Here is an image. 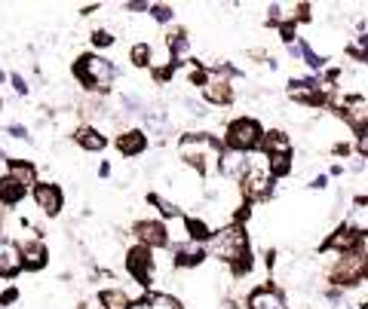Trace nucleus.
<instances>
[{"label":"nucleus","instance_id":"nucleus-1","mask_svg":"<svg viewBox=\"0 0 368 309\" xmlns=\"http://www.w3.org/2000/svg\"><path fill=\"white\" fill-rule=\"evenodd\" d=\"M178 153L184 159V165H190L193 172L200 175H218V163H221V147L215 138L206 135V132H188L178 141Z\"/></svg>","mask_w":368,"mask_h":309},{"label":"nucleus","instance_id":"nucleus-2","mask_svg":"<svg viewBox=\"0 0 368 309\" xmlns=\"http://www.w3.org/2000/svg\"><path fill=\"white\" fill-rule=\"evenodd\" d=\"M209 251L215 255L218 260L234 267V273H246L252 267V251H248V239H246V230L243 227H224L218 230L215 236L209 239Z\"/></svg>","mask_w":368,"mask_h":309},{"label":"nucleus","instance_id":"nucleus-3","mask_svg":"<svg viewBox=\"0 0 368 309\" xmlns=\"http://www.w3.org/2000/svg\"><path fill=\"white\" fill-rule=\"evenodd\" d=\"M261 138H264V126L255 117H236L224 129V147L236 153H248L255 147H261Z\"/></svg>","mask_w":368,"mask_h":309},{"label":"nucleus","instance_id":"nucleus-4","mask_svg":"<svg viewBox=\"0 0 368 309\" xmlns=\"http://www.w3.org/2000/svg\"><path fill=\"white\" fill-rule=\"evenodd\" d=\"M114 64L105 55H80L77 64H74V77L96 92H108L110 83H114Z\"/></svg>","mask_w":368,"mask_h":309},{"label":"nucleus","instance_id":"nucleus-5","mask_svg":"<svg viewBox=\"0 0 368 309\" xmlns=\"http://www.w3.org/2000/svg\"><path fill=\"white\" fill-rule=\"evenodd\" d=\"M193 80L200 83L202 98H206L209 105L224 107V105H230V101H234V80H230V68H218V71H209V74H197Z\"/></svg>","mask_w":368,"mask_h":309},{"label":"nucleus","instance_id":"nucleus-6","mask_svg":"<svg viewBox=\"0 0 368 309\" xmlns=\"http://www.w3.org/2000/svg\"><path fill=\"white\" fill-rule=\"evenodd\" d=\"M126 269H129V276L138 282V288H151L154 285V273H156L154 251H147L142 245L129 248L126 251Z\"/></svg>","mask_w":368,"mask_h":309},{"label":"nucleus","instance_id":"nucleus-7","mask_svg":"<svg viewBox=\"0 0 368 309\" xmlns=\"http://www.w3.org/2000/svg\"><path fill=\"white\" fill-rule=\"evenodd\" d=\"M31 199L34 205L40 209L46 218H52V214H59L62 211V205H64V193H62V187L59 184H50V181H43V184H34L31 187Z\"/></svg>","mask_w":368,"mask_h":309},{"label":"nucleus","instance_id":"nucleus-8","mask_svg":"<svg viewBox=\"0 0 368 309\" xmlns=\"http://www.w3.org/2000/svg\"><path fill=\"white\" fill-rule=\"evenodd\" d=\"M135 242L142 248L147 251H160L166 248V230H163V221H154V218H147V221H135Z\"/></svg>","mask_w":368,"mask_h":309},{"label":"nucleus","instance_id":"nucleus-9","mask_svg":"<svg viewBox=\"0 0 368 309\" xmlns=\"http://www.w3.org/2000/svg\"><path fill=\"white\" fill-rule=\"evenodd\" d=\"M163 230H166V248H184L188 242H193L190 239V223H188V218L178 211V214H172V218H166L163 221Z\"/></svg>","mask_w":368,"mask_h":309},{"label":"nucleus","instance_id":"nucleus-10","mask_svg":"<svg viewBox=\"0 0 368 309\" xmlns=\"http://www.w3.org/2000/svg\"><path fill=\"white\" fill-rule=\"evenodd\" d=\"M18 251H22V269L37 273V269H43L46 264H50V251H46V245L40 239H28L25 245H18Z\"/></svg>","mask_w":368,"mask_h":309},{"label":"nucleus","instance_id":"nucleus-11","mask_svg":"<svg viewBox=\"0 0 368 309\" xmlns=\"http://www.w3.org/2000/svg\"><path fill=\"white\" fill-rule=\"evenodd\" d=\"M248 309H289V301H285L282 291L264 285V288H255V291L248 294Z\"/></svg>","mask_w":368,"mask_h":309},{"label":"nucleus","instance_id":"nucleus-12","mask_svg":"<svg viewBox=\"0 0 368 309\" xmlns=\"http://www.w3.org/2000/svg\"><path fill=\"white\" fill-rule=\"evenodd\" d=\"M16 273H22V251H18L16 242L0 236V276L9 279Z\"/></svg>","mask_w":368,"mask_h":309},{"label":"nucleus","instance_id":"nucleus-13","mask_svg":"<svg viewBox=\"0 0 368 309\" xmlns=\"http://www.w3.org/2000/svg\"><path fill=\"white\" fill-rule=\"evenodd\" d=\"M359 245H362V236H356L353 230L347 227H338L331 236L326 239V248H331V251H338V255H350V251H356Z\"/></svg>","mask_w":368,"mask_h":309},{"label":"nucleus","instance_id":"nucleus-14","mask_svg":"<svg viewBox=\"0 0 368 309\" xmlns=\"http://www.w3.org/2000/svg\"><path fill=\"white\" fill-rule=\"evenodd\" d=\"M261 151H264V156H285V153H292V138L282 129H270L261 138Z\"/></svg>","mask_w":368,"mask_h":309},{"label":"nucleus","instance_id":"nucleus-15","mask_svg":"<svg viewBox=\"0 0 368 309\" xmlns=\"http://www.w3.org/2000/svg\"><path fill=\"white\" fill-rule=\"evenodd\" d=\"M74 141H77L86 153H101L108 147V135H101L96 126H80L77 132H74Z\"/></svg>","mask_w":368,"mask_h":309},{"label":"nucleus","instance_id":"nucleus-16","mask_svg":"<svg viewBox=\"0 0 368 309\" xmlns=\"http://www.w3.org/2000/svg\"><path fill=\"white\" fill-rule=\"evenodd\" d=\"M117 147H120V153H123V156L132 159V156L147 151V135L142 132V129H129V132L117 135Z\"/></svg>","mask_w":368,"mask_h":309},{"label":"nucleus","instance_id":"nucleus-17","mask_svg":"<svg viewBox=\"0 0 368 309\" xmlns=\"http://www.w3.org/2000/svg\"><path fill=\"white\" fill-rule=\"evenodd\" d=\"M175 267H200L202 260H206V245H200V242H188L184 248H175Z\"/></svg>","mask_w":368,"mask_h":309},{"label":"nucleus","instance_id":"nucleus-18","mask_svg":"<svg viewBox=\"0 0 368 309\" xmlns=\"http://www.w3.org/2000/svg\"><path fill=\"white\" fill-rule=\"evenodd\" d=\"M6 175L13 177V181H18L28 190V187L37 184V165L28 163V159H13V163L6 165Z\"/></svg>","mask_w":368,"mask_h":309},{"label":"nucleus","instance_id":"nucleus-19","mask_svg":"<svg viewBox=\"0 0 368 309\" xmlns=\"http://www.w3.org/2000/svg\"><path fill=\"white\" fill-rule=\"evenodd\" d=\"M246 172V153H236V151H227L221 153V163H218V175L224 177H243Z\"/></svg>","mask_w":368,"mask_h":309},{"label":"nucleus","instance_id":"nucleus-20","mask_svg":"<svg viewBox=\"0 0 368 309\" xmlns=\"http://www.w3.org/2000/svg\"><path fill=\"white\" fill-rule=\"evenodd\" d=\"M166 49H169L172 55V64H181V62H188V55H190V40H188V34L184 31H172L169 37H166Z\"/></svg>","mask_w":368,"mask_h":309},{"label":"nucleus","instance_id":"nucleus-21","mask_svg":"<svg viewBox=\"0 0 368 309\" xmlns=\"http://www.w3.org/2000/svg\"><path fill=\"white\" fill-rule=\"evenodd\" d=\"M25 187L18 184V181H13L9 175H4L0 177V205H6V209H13V205H18L25 199Z\"/></svg>","mask_w":368,"mask_h":309},{"label":"nucleus","instance_id":"nucleus-22","mask_svg":"<svg viewBox=\"0 0 368 309\" xmlns=\"http://www.w3.org/2000/svg\"><path fill=\"white\" fill-rule=\"evenodd\" d=\"M347 227L353 230L356 236H368V199H356V202H353Z\"/></svg>","mask_w":368,"mask_h":309},{"label":"nucleus","instance_id":"nucleus-23","mask_svg":"<svg viewBox=\"0 0 368 309\" xmlns=\"http://www.w3.org/2000/svg\"><path fill=\"white\" fill-rule=\"evenodd\" d=\"M129 303H132V297L117 285H110V288H105V291L98 294V306L101 309H129Z\"/></svg>","mask_w":368,"mask_h":309},{"label":"nucleus","instance_id":"nucleus-24","mask_svg":"<svg viewBox=\"0 0 368 309\" xmlns=\"http://www.w3.org/2000/svg\"><path fill=\"white\" fill-rule=\"evenodd\" d=\"M267 172H270L273 181H280V177L292 175V153H285V156H267Z\"/></svg>","mask_w":368,"mask_h":309},{"label":"nucleus","instance_id":"nucleus-25","mask_svg":"<svg viewBox=\"0 0 368 309\" xmlns=\"http://www.w3.org/2000/svg\"><path fill=\"white\" fill-rule=\"evenodd\" d=\"M298 55H301V59H304V64H307V68L310 71H322V68H326V55H319L316 49H313V46L307 43V40H304V43H298Z\"/></svg>","mask_w":368,"mask_h":309},{"label":"nucleus","instance_id":"nucleus-26","mask_svg":"<svg viewBox=\"0 0 368 309\" xmlns=\"http://www.w3.org/2000/svg\"><path fill=\"white\" fill-rule=\"evenodd\" d=\"M151 55H154V46L142 40V43H132L129 62H132V68H147V64H151Z\"/></svg>","mask_w":368,"mask_h":309},{"label":"nucleus","instance_id":"nucleus-27","mask_svg":"<svg viewBox=\"0 0 368 309\" xmlns=\"http://www.w3.org/2000/svg\"><path fill=\"white\" fill-rule=\"evenodd\" d=\"M147 303H151V309H184V303L178 301V297H172L166 291H154L151 297H147Z\"/></svg>","mask_w":368,"mask_h":309},{"label":"nucleus","instance_id":"nucleus-28","mask_svg":"<svg viewBox=\"0 0 368 309\" xmlns=\"http://www.w3.org/2000/svg\"><path fill=\"white\" fill-rule=\"evenodd\" d=\"M147 202L156 205L163 218H172V214H178V205H175L172 199H166V196H160V193H151V196H147Z\"/></svg>","mask_w":368,"mask_h":309},{"label":"nucleus","instance_id":"nucleus-29","mask_svg":"<svg viewBox=\"0 0 368 309\" xmlns=\"http://www.w3.org/2000/svg\"><path fill=\"white\" fill-rule=\"evenodd\" d=\"M89 40H92V46H96V49H108V46H114V34H110L108 28H96Z\"/></svg>","mask_w":368,"mask_h":309},{"label":"nucleus","instance_id":"nucleus-30","mask_svg":"<svg viewBox=\"0 0 368 309\" xmlns=\"http://www.w3.org/2000/svg\"><path fill=\"white\" fill-rule=\"evenodd\" d=\"M151 18H154V22H160V25H166V22H172V18H175V13H172L169 4H151Z\"/></svg>","mask_w":368,"mask_h":309},{"label":"nucleus","instance_id":"nucleus-31","mask_svg":"<svg viewBox=\"0 0 368 309\" xmlns=\"http://www.w3.org/2000/svg\"><path fill=\"white\" fill-rule=\"evenodd\" d=\"M356 151L362 153V156H368V126L356 132Z\"/></svg>","mask_w":368,"mask_h":309},{"label":"nucleus","instance_id":"nucleus-32","mask_svg":"<svg viewBox=\"0 0 368 309\" xmlns=\"http://www.w3.org/2000/svg\"><path fill=\"white\" fill-rule=\"evenodd\" d=\"M6 132L13 135V138H18V141H28V138H31V135H28V129L18 126V123H16V126H6Z\"/></svg>","mask_w":368,"mask_h":309},{"label":"nucleus","instance_id":"nucleus-33","mask_svg":"<svg viewBox=\"0 0 368 309\" xmlns=\"http://www.w3.org/2000/svg\"><path fill=\"white\" fill-rule=\"evenodd\" d=\"M16 301H18V291H16V288H6V291L0 294V306H13Z\"/></svg>","mask_w":368,"mask_h":309},{"label":"nucleus","instance_id":"nucleus-34","mask_svg":"<svg viewBox=\"0 0 368 309\" xmlns=\"http://www.w3.org/2000/svg\"><path fill=\"white\" fill-rule=\"evenodd\" d=\"M9 83H13V89L18 92V95H28V86H25L22 74H13V77H9Z\"/></svg>","mask_w":368,"mask_h":309},{"label":"nucleus","instance_id":"nucleus-35","mask_svg":"<svg viewBox=\"0 0 368 309\" xmlns=\"http://www.w3.org/2000/svg\"><path fill=\"white\" fill-rule=\"evenodd\" d=\"M129 309H151V303H147V297H144V301H132Z\"/></svg>","mask_w":368,"mask_h":309},{"label":"nucleus","instance_id":"nucleus-36","mask_svg":"<svg viewBox=\"0 0 368 309\" xmlns=\"http://www.w3.org/2000/svg\"><path fill=\"white\" fill-rule=\"evenodd\" d=\"M326 184H328V177H326V175H319L316 181H313V187H316V190H322V187H326Z\"/></svg>","mask_w":368,"mask_h":309},{"label":"nucleus","instance_id":"nucleus-37","mask_svg":"<svg viewBox=\"0 0 368 309\" xmlns=\"http://www.w3.org/2000/svg\"><path fill=\"white\" fill-rule=\"evenodd\" d=\"M0 159H6V156H4V151H0Z\"/></svg>","mask_w":368,"mask_h":309},{"label":"nucleus","instance_id":"nucleus-38","mask_svg":"<svg viewBox=\"0 0 368 309\" xmlns=\"http://www.w3.org/2000/svg\"><path fill=\"white\" fill-rule=\"evenodd\" d=\"M0 105H4V101H0Z\"/></svg>","mask_w":368,"mask_h":309}]
</instances>
